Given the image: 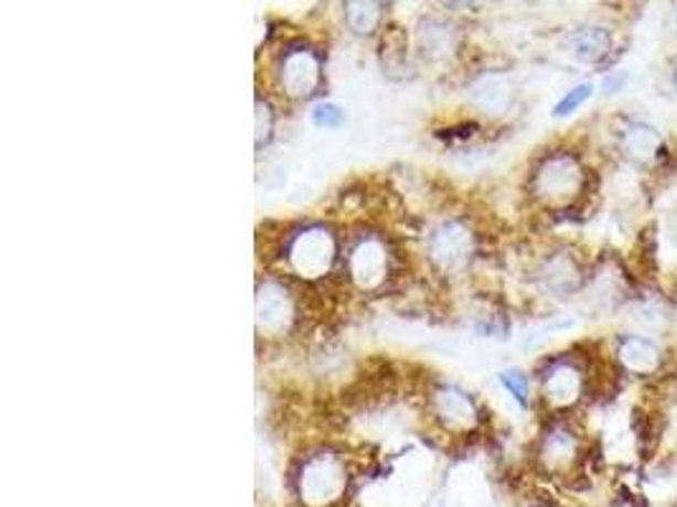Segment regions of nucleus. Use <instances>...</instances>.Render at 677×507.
Returning <instances> with one entry per match:
<instances>
[{"mask_svg": "<svg viewBox=\"0 0 677 507\" xmlns=\"http://www.w3.org/2000/svg\"><path fill=\"white\" fill-rule=\"evenodd\" d=\"M616 150L632 165L649 168L657 165L665 155V140L655 125L649 122H627L616 134Z\"/></svg>", "mask_w": 677, "mask_h": 507, "instance_id": "f8f14e48", "label": "nucleus"}, {"mask_svg": "<svg viewBox=\"0 0 677 507\" xmlns=\"http://www.w3.org/2000/svg\"><path fill=\"white\" fill-rule=\"evenodd\" d=\"M337 254V239L323 224L302 226L287 236L282 259L287 272L300 279L325 277L333 269Z\"/></svg>", "mask_w": 677, "mask_h": 507, "instance_id": "f03ea898", "label": "nucleus"}, {"mask_svg": "<svg viewBox=\"0 0 677 507\" xmlns=\"http://www.w3.org/2000/svg\"><path fill=\"white\" fill-rule=\"evenodd\" d=\"M277 87L290 99H310L323 87V58L310 44H290L275 64Z\"/></svg>", "mask_w": 677, "mask_h": 507, "instance_id": "39448f33", "label": "nucleus"}, {"mask_svg": "<svg viewBox=\"0 0 677 507\" xmlns=\"http://www.w3.org/2000/svg\"><path fill=\"white\" fill-rule=\"evenodd\" d=\"M345 23L358 36H368L380 25V6L378 3H348L345 6Z\"/></svg>", "mask_w": 677, "mask_h": 507, "instance_id": "2eb2a0df", "label": "nucleus"}, {"mask_svg": "<svg viewBox=\"0 0 677 507\" xmlns=\"http://www.w3.org/2000/svg\"><path fill=\"white\" fill-rule=\"evenodd\" d=\"M427 251L442 272H454L470 261L472 251H475V239H472L468 226L460 222H444L429 234Z\"/></svg>", "mask_w": 677, "mask_h": 507, "instance_id": "9d476101", "label": "nucleus"}, {"mask_svg": "<svg viewBox=\"0 0 677 507\" xmlns=\"http://www.w3.org/2000/svg\"><path fill=\"white\" fill-rule=\"evenodd\" d=\"M587 393V370L569 355H558L546 363L540 374V399L554 413L571 411Z\"/></svg>", "mask_w": 677, "mask_h": 507, "instance_id": "0eeeda50", "label": "nucleus"}, {"mask_svg": "<svg viewBox=\"0 0 677 507\" xmlns=\"http://www.w3.org/2000/svg\"><path fill=\"white\" fill-rule=\"evenodd\" d=\"M475 97L480 99V105L485 109H501L511 101V87L503 79H485L475 89Z\"/></svg>", "mask_w": 677, "mask_h": 507, "instance_id": "dca6fc26", "label": "nucleus"}, {"mask_svg": "<svg viewBox=\"0 0 677 507\" xmlns=\"http://www.w3.org/2000/svg\"><path fill=\"white\" fill-rule=\"evenodd\" d=\"M429 411L431 419L444 431H450V434H468L480 421L475 399L452 384H439L437 388H431Z\"/></svg>", "mask_w": 677, "mask_h": 507, "instance_id": "6e6552de", "label": "nucleus"}, {"mask_svg": "<svg viewBox=\"0 0 677 507\" xmlns=\"http://www.w3.org/2000/svg\"><path fill=\"white\" fill-rule=\"evenodd\" d=\"M591 95H594V84H589V82L577 84V87L566 91V95L561 97V101H558V105L554 107V117H558V120H561V117L573 115V112H577V109H581L583 105H587Z\"/></svg>", "mask_w": 677, "mask_h": 507, "instance_id": "f3484780", "label": "nucleus"}, {"mask_svg": "<svg viewBox=\"0 0 677 507\" xmlns=\"http://www.w3.org/2000/svg\"><path fill=\"white\" fill-rule=\"evenodd\" d=\"M348 487V467L341 454L315 452L304 456L298 472V495L308 507H330Z\"/></svg>", "mask_w": 677, "mask_h": 507, "instance_id": "7ed1b4c3", "label": "nucleus"}, {"mask_svg": "<svg viewBox=\"0 0 677 507\" xmlns=\"http://www.w3.org/2000/svg\"><path fill=\"white\" fill-rule=\"evenodd\" d=\"M587 191V168L571 150H554L533 168L530 196L546 208H569Z\"/></svg>", "mask_w": 677, "mask_h": 507, "instance_id": "f257e3e1", "label": "nucleus"}, {"mask_svg": "<svg viewBox=\"0 0 677 507\" xmlns=\"http://www.w3.org/2000/svg\"><path fill=\"white\" fill-rule=\"evenodd\" d=\"M538 282L548 294H554V298H571V294H577L583 282H587V272H583L577 254L561 249L548 254V257L540 261Z\"/></svg>", "mask_w": 677, "mask_h": 507, "instance_id": "9b49d317", "label": "nucleus"}, {"mask_svg": "<svg viewBox=\"0 0 677 507\" xmlns=\"http://www.w3.org/2000/svg\"><path fill=\"white\" fill-rule=\"evenodd\" d=\"M501 384L507 393L513 396L515 401H518L523 409H526L528 401H530V380L528 376L523 374V370L518 368H507L501 374Z\"/></svg>", "mask_w": 677, "mask_h": 507, "instance_id": "a211bd4d", "label": "nucleus"}, {"mask_svg": "<svg viewBox=\"0 0 677 507\" xmlns=\"http://www.w3.org/2000/svg\"><path fill=\"white\" fill-rule=\"evenodd\" d=\"M536 460L540 470L551 477H569L583 460L581 434L571 421L554 419L538 439Z\"/></svg>", "mask_w": 677, "mask_h": 507, "instance_id": "423d86ee", "label": "nucleus"}, {"mask_svg": "<svg viewBox=\"0 0 677 507\" xmlns=\"http://www.w3.org/2000/svg\"><path fill=\"white\" fill-rule=\"evenodd\" d=\"M675 300H677V292H675Z\"/></svg>", "mask_w": 677, "mask_h": 507, "instance_id": "393cba45", "label": "nucleus"}, {"mask_svg": "<svg viewBox=\"0 0 677 507\" xmlns=\"http://www.w3.org/2000/svg\"><path fill=\"white\" fill-rule=\"evenodd\" d=\"M343 267L351 282L363 292L384 287L391 269V251L384 236L374 231L355 234L343 249Z\"/></svg>", "mask_w": 677, "mask_h": 507, "instance_id": "20e7f679", "label": "nucleus"}, {"mask_svg": "<svg viewBox=\"0 0 677 507\" xmlns=\"http://www.w3.org/2000/svg\"><path fill=\"white\" fill-rule=\"evenodd\" d=\"M673 84H675V89H677V64H675V69H673Z\"/></svg>", "mask_w": 677, "mask_h": 507, "instance_id": "4be33fe9", "label": "nucleus"}, {"mask_svg": "<svg viewBox=\"0 0 677 507\" xmlns=\"http://www.w3.org/2000/svg\"><path fill=\"white\" fill-rule=\"evenodd\" d=\"M675 23H677V11H675Z\"/></svg>", "mask_w": 677, "mask_h": 507, "instance_id": "5701e85b", "label": "nucleus"}, {"mask_svg": "<svg viewBox=\"0 0 677 507\" xmlns=\"http://www.w3.org/2000/svg\"><path fill=\"white\" fill-rule=\"evenodd\" d=\"M310 120L320 130H337L345 122V112L343 107H337L335 101H320V105L312 107Z\"/></svg>", "mask_w": 677, "mask_h": 507, "instance_id": "6ab92c4d", "label": "nucleus"}, {"mask_svg": "<svg viewBox=\"0 0 677 507\" xmlns=\"http://www.w3.org/2000/svg\"><path fill=\"white\" fill-rule=\"evenodd\" d=\"M614 39L612 31L604 25H583V29L571 33V54L581 64H599L612 54Z\"/></svg>", "mask_w": 677, "mask_h": 507, "instance_id": "4468645a", "label": "nucleus"}, {"mask_svg": "<svg viewBox=\"0 0 677 507\" xmlns=\"http://www.w3.org/2000/svg\"><path fill=\"white\" fill-rule=\"evenodd\" d=\"M536 507H544V505H536Z\"/></svg>", "mask_w": 677, "mask_h": 507, "instance_id": "b1692460", "label": "nucleus"}, {"mask_svg": "<svg viewBox=\"0 0 677 507\" xmlns=\"http://www.w3.org/2000/svg\"><path fill=\"white\" fill-rule=\"evenodd\" d=\"M275 130V112L272 107L267 105V101H261V97L257 99V150H261V145H267L269 138H272Z\"/></svg>", "mask_w": 677, "mask_h": 507, "instance_id": "aec40b11", "label": "nucleus"}, {"mask_svg": "<svg viewBox=\"0 0 677 507\" xmlns=\"http://www.w3.org/2000/svg\"><path fill=\"white\" fill-rule=\"evenodd\" d=\"M627 82H630L627 72H614V74H609L606 79H604L602 91H604V95H620V91L624 89V84H627Z\"/></svg>", "mask_w": 677, "mask_h": 507, "instance_id": "412c9836", "label": "nucleus"}, {"mask_svg": "<svg viewBox=\"0 0 677 507\" xmlns=\"http://www.w3.org/2000/svg\"><path fill=\"white\" fill-rule=\"evenodd\" d=\"M616 363L627 370L630 376L649 378L663 368V350L655 341L642 335H624L616 343Z\"/></svg>", "mask_w": 677, "mask_h": 507, "instance_id": "ddd939ff", "label": "nucleus"}, {"mask_svg": "<svg viewBox=\"0 0 677 507\" xmlns=\"http://www.w3.org/2000/svg\"><path fill=\"white\" fill-rule=\"evenodd\" d=\"M298 317V302L294 292L284 279L269 277L259 284L257 292V330L261 337L282 335Z\"/></svg>", "mask_w": 677, "mask_h": 507, "instance_id": "1a4fd4ad", "label": "nucleus"}]
</instances>
